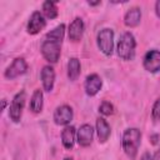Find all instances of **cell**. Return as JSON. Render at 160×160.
Listing matches in <instances>:
<instances>
[{"label":"cell","instance_id":"28","mask_svg":"<svg viewBox=\"0 0 160 160\" xmlns=\"http://www.w3.org/2000/svg\"><path fill=\"white\" fill-rule=\"evenodd\" d=\"M5 106H6V100L4 99V100H2V110L5 109Z\"/></svg>","mask_w":160,"mask_h":160},{"label":"cell","instance_id":"1","mask_svg":"<svg viewBox=\"0 0 160 160\" xmlns=\"http://www.w3.org/2000/svg\"><path fill=\"white\" fill-rule=\"evenodd\" d=\"M141 131L138 128H129L122 132L121 146L125 155L130 160H135L141 144Z\"/></svg>","mask_w":160,"mask_h":160},{"label":"cell","instance_id":"14","mask_svg":"<svg viewBox=\"0 0 160 160\" xmlns=\"http://www.w3.org/2000/svg\"><path fill=\"white\" fill-rule=\"evenodd\" d=\"M140 21H141V9L138 6L130 8L124 16V24L128 28H135L140 24Z\"/></svg>","mask_w":160,"mask_h":160},{"label":"cell","instance_id":"4","mask_svg":"<svg viewBox=\"0 0 160 160\" xmlns=\"http://www.w3.org/2000/svg\"><path fill=\"white\" fill-rule=\"evenodd\" d=\"M96 44L99 50L106 55L110 56L114 51V30L109 28H104L98 32L96 36Z\"/></svg>","mask_w":160,"mask_h":160},{"label":"cell","instance_id":"11","mask_svg":"<svg viewBox=\"0 0 160 160\" xmlns=\"http://www.w3.org/2000/svg\"><path fill=\"white\" fill-rule=\"evenodd\" d=\"M92 138H94V129L90 124H82L76 131L78 144L82 148L89 146L92 142Z\"/></svg>","mask_w":160,"mask_h":160},{"label":"cell","instance_id":"10","mask_svg":"<svg viewBox=\"0 0 160 160\" xmlns=\"http://www.w3.org/2000/svg\"><path fill=\"white\" fill-rule=\"evenodd\" d=\"M84 31H85V24H84L82 19L81 18H75L70 22L69 29H68L69 39L72 42H78V41L81 40V38L84 35Z\"/></svg>","mask_w":160,"mask_h":160},{"label":"cell","instance_id":"5","mask_svg":"<svg viewBox=\"0 0 160 160\" xmlns=\"http://www.w3.org/2000/svg\"><path fill=\"white\" fill-rule=\"evenodd\" d=\"M26 101V92L24 90L19 91L11 100V104L9 105V118L14 122H19L22 116V110Z\"/></svg>","mask_w":160,"mask_h":160},{"label":"cell","instance_id":"20","mask_svg":"<svg viewBox=\"0 0 160 160\" xmlns=\"http://www.w3.org/2000/svg\"><path fill=\"white\" fill-rule=\"evenodd\" d=\"M64 35H65V25L64 24H59L52 30H50L45 35V38L46 39H50V40H56V41H61L62 42Z\"/></svg>","mask_w":160,"mask_h":160},{"label":"cell","instance_id":"29","mask_svg":"<svg viewBox=\"0 0 160 160\" xmlns=\"http://www.w3.org/2000/svg\"><path fill=\"white\" fill-rule=\"evenodd\" d=\"M64 160H74V159H72V158H65Z\"/></svg>","mask_w":160,"mask_h":160},{"label":"cell","instance_id":"22","mask_svg":"<svg viewBox=\"0 0 160 160\" xmlns=\"http://www.w3.org/2000/svg\"><path fill=\"white\" fill-rule=\"evenodd\" d=\"M151 119L152 121H158L160 120V98L155 100L152 109H151Z\"/></svg>","mask_w":160,"mask_h":160},{"label":"cell","instance_id":"16","mask_svg":"<svg viewBox=\"0 0 160 160\" xmlns=\"http://www.w3.org/2000/svg\"><path fill=\"white\" fill-rule=\"evenodd\" d=\"M75 136H76V130L72 125H68L64 128V130L61 131V142L62 146L68 150L72 149L74 144H75Z\"/></svg>","mask_w":160,"mask_h":160},{"label":"cell","instance_id":"17","mask_svg":"<svg viewBox=\"0 0 160 160\" xmlns=\"http://www.w3.org/2000/svg\"><path fill=\"white\" fill-rule=\"evenodd\" d=\"M42 106H44V94H42V90L36 89L32 92V95H31L29 109L34 114H40L42 111Z\"/></svg>","mask_w":160,"mask_h":160},{"label":"cell","instance_id":"8","mask_svg":"<svg viewBox=\"0 0 160 160\" xmlns=\"http://www.w3.org/2000/svg\"><path fill=\"white\" fill-rule=\"evenodd\" d=\"M74 118V111H72V108L69 106V105H60L55 109L54 111V122L56 125H65L68 126L70 124V121L72 120Z\"/></svg>","mask_w":160,"mask_h":160},{"label":"cell","instance_id":"19","mask_svg":"<svg viewBox=\"0 0 160 160\" xmlns=\"http://www.w3.org/2000/svg\"><path fill=\"white\" fill-rule=\"evenodd\" d=\"M41 14L48 19H56L59 15L56 2L54 1H44L41 6Z\"/></svg>","mask_w":160,"mask_h":160},{"label":"cell","instance_id":"6","mask_svg":"<svg viewBox=\"0 0 160 160\" xmlns=\"http://www.w3.org/2000/svg\"><path fill=\"white\" fill-rule=\"evenodd\" d=\"M28 70V62L25 61L24 58H16L14 59V61L6 68L4 76L8 80H14L21 75H24Z\"/></svg>","mask_w":160,"mask_h":160},{"label":"cell","instance_id":"26","mask_svg":"<svg viewBox=\"0 0 160 160\" xmlns=\"http://www.w3.org/2000/svg\"><path fill=\"white\" fill-rule=\"evenodd\" d=\"M150 140H151V144H156L158 140H159V135H158V134L151 135V136H150Z\"/></svg>","mask_w":160,"mask_h":160},{"label":"cell","instance_id":"7","mask_svg":"<svg viewBox=\"0 0 160 160\" xmlns=\"http://www.w3.org/2000/svg\"><path fill=\"white\" fill-rule=\"evenodd\" d=\"M142 65H144V69L151 74L159 72L160 71V50H156V49L149 50L144 56Z\"/></svg>","mask_w":160,"mask_h":160},{"label":"cell","instance_id":"24","mask_svg":"<svg viewBox=\"0 0 160 160\" xmlns=\"http://www.w3.org/2000/svg\"><path fill=\"white\" fill-rule=\"evenodd\" d=\"M151 160H160V149H158V150H156V151L152 154Z\"/></svg>","mask_w":160,"mask_h":160},{"label":"cell","instance_id":"25","mask_svg":"<svg viewBox=\"0 0 160 160\" xmlns=\"http://www.w3.org/2000/svg\"><path fill=\"white\" fill-rule=\"evenodd\" d=\"M140 160H151V156H150V152H144L142 155H141V158H140Z\"/></svg>","mask_w":160,"mask_h":160},{"label":"cell","instance_id":"12","mask_svg":"<svg viewBox=\"0 0 160 160\" xmlns=\"http://www.w3.org/2000/svg\"><path fill=\"white\" fill-rule=\"evenodd\" d=\"M102 86V80L98 74H90L85 79L84 89L88 96H95Z\"/></svg>","mask_w":160,"mask_h":160},{"label":"cell","instance_id":"18","mask_svg":"<svg viewBox=\"0 0 160 160\" xmlns=\"http://www.w3.org/2000/svg\"><path fill=\"white\" fill-rule=\"evenodd\" d=\"M81 72V65H80V60L78 58H70L68 61V78L71 81L78 80V78L80 76Z\"/></svg>","mask_w":160,"mask_h":160},{"label":"cell","instance_id":"21","mask_svg":"<svg viewBox=\"0 0 160 160\" xmlns=\"http://www.w3.org/2000/svg\"><path fill=\"white\" fill-rule=\"evenodd\" d=\"M99 111L101 115L104 116H109V115H112L114 114V105L110 102V101H102L99 106Z\"/></svg>","mask_w":160,"mask_h":160},{"label":"cell","instance_id":"9","mask_svg":"<svg viewBox=\"0 0 160 160\" xmlns=\"http://www.w3.org/2000/svg\"><path fill=\"white\" fill-rule=\"evenodd\" d=\"M46 26V20L45 16L40 12V11H34L28 21V26L26 30L30 35H36L39 34L44 28Z\"/></svg>","mask_w":160,"mask_h":160},{"label":"cell","instance_id":"15","mask_svg":"<svg viewBox=\"0 0 160 160\" xmlns=\"http://www.w3.org/2000/svg\"><path fill=\"white\" fill-rule=\"evenodd\" d=\"M96 132H98V138H99V142L104 144L108 141V139L110 138L111 134V128L108 124V121L104 118H98L96 119Z\"/></svg>","mask_w":160,"mask_h":160},{"label":"cell","instance_id":"3","mask_svg":"<svg viewBox=\"0 0 160 160\" xmlns=\"http://www.w3.org/2000/svg\"><path fill=\"white\" fill-rule=\"evenodd\" d=\"M40 50L46 61H49L50 64H56L59 61L60 54H61V41L50 40V39L45 38L41 44Z\"/></svg>","mask_w":160,"mask_h":160},{"label":"cell","instance_id":"27","mask_svg":"<svg viewBox=\"0 0 160 160\" xmlns=\"http://www.w3.org/2000/svg\"><path fill=\"white\" fill-rule=\"evenodd\" d=\"M88 4H89L90 6H96V5H100L101 1H95V2H92V1H88Z\"/></svg>","mask_w":160,"mask_h":160},{"label":"cell","instance_id":"13","mask_svg":"<svg viewBox=\"0 0 160 160\" xmlns=\"http://www.w3.org/2000/svg\"><path fill=\"white\" fill-rule=\"evenodd\" d=\"M40 79L42 84V89L46 92L52 91L54 89V82H55V71L54 68L50 65H45L40 72Z\"/></svg>","mask_w":160,"mask_h":160},{"label":"cell","instance_id":"23","mask_svg":"<svg viewBox=\"0 0 160 160\" xmlns=\"http://www.w3.org/2000/svg\"><path fill=\"white\" fill-rule=\"evenodd\" d=\"M155 12H156V16L160 19V0L155 2Z\"/></svg>","mask_w":160,"mask_h":160},{"label":"cell","instance_id":"2","mask_svg":"<svg viewBox=\"0 0 160 160\" xmlns=\"http://www.w3.org/2000/svg\"><path fill=\"white\" fill-rule=\"evenodd\" d=\"M135 49H136V40L135 36L130 32H122L119 38L118 45H116V51L120 59L125 61H130L135 58Z\"/></svg>","mask_w":160,"mask_h":160}]
</instances>
